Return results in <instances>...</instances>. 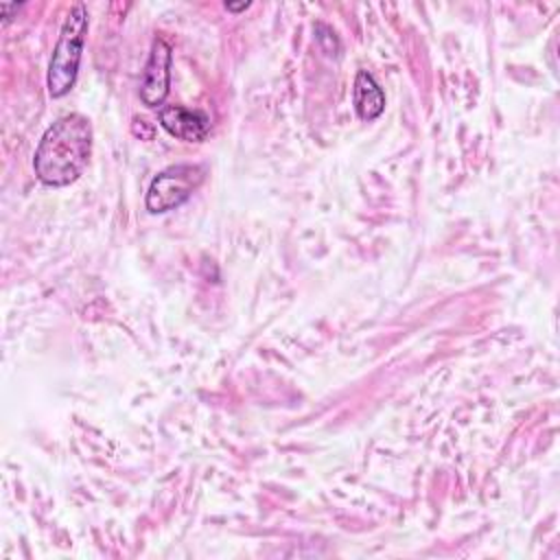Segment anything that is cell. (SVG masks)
I'll return each instance as SVG.
<instances>
[{
    "label": "cell",
    "instance_id": "7",
    "mask_svg": "<svg viewBox=\"0 0 560 560\" xmlns=\"http://www.w3.org/2000/svg\"><path fill=\"white\" fill-rule=\"evenodd\" d=\"M247 7H249V2H238V4L225 2V9H230V11H243V9H247Z\"/></svg>",
    "mask_w": 560,
    "mask_h": 560
},
{
    "label": "cell",
    "instance_id": "1",
    "mask_svg": "<svg viewBox=\"0 0 560 560\" xmlns=\"http://www.w3.org/2000/svg\"><path fill=\"white\" fill-rule=\"evenodd\" d=\"M92 153V125L81 114L57 118L42 136L33 168L42 184L61 188L81 177Z\"/></svg>",
    "mask_w": 560,
    "mask_h": 560
},
{
    "label": "cell",
    "instance_id": "4",
    "mask_svg": "<svg viewBox=\"0 0 560 560\" xmlns=\"http://www.w3.org/2000/svg\"><path fill=\"white\" fill-rule=\"evenodd\" d=\"M168 85H171V46L162 39L155 37L151 44V55L142 72V83H140V98L149 107H158L164 103L168 96Z\"/></svg>",
    "mask_w": 560,
    "mask_h": 560
},
{
    "label": "cell",
    "instance_id": "2",
    "mask_svg": "<svg viewBox=\"0 0 560 560\" xmlns=\"http://www.w3.org/2000/svg\"><path fill=\"white\" fill-rule=\"evenodd\" d=\"M85 33H88V9L83 2H77L66 15V22L61 26L59 39L55 44V50L48 63L46 85L52 98H61L72 90L77 81L79 63H81Z\"/></svg>",
    "mask_w": 560,
    "mask_h": 560
},
{
    "label": "cell",
    "instance_id": "5",
    "mask_svg": "<svg viewBox=\"0 0 560 560\" xmlns=\"http://www.w3.org/2000/svg\"><path fill=\"white\" fill-rule=\"evenodd\" d=\"M160 125L175 138L186 142H201L210 133V116L199 109L171 105L160 112Z\"/></svg>",
    "mask_w": 560,
    "mask_h": 560
},
{
    "label": "cell",
    "instance_id": "3",
    "mask_svg": "<svg viewBox=\"0 0 560 560\" xmlns=\"http://www.w3.org/2000/svg\"><path fill=\"white\" fill-rule=\"evenodd\" d=\"M206 179V168L199 164H173L158 173L147 192L149 212H168L182 206Z\"/></svg>",
    "mask_w": 560,
    "mask_h": 560
},
{
    "label": "cell",
    "instance_id": "6",
    "mask_svg": "<svg viewBox=\"0 0 560 560\" xmlns=\"http://www.w3.org/2000/svg\"><path fill=\"white\" fill-rule=\"evenodd\" d=\"M352 103H354L359 118H363V120H374L385 109V94H383L381 85L374 81V77L365 70H359L354 77Z\"/></svg>",
    "mask_w": 560,
    "mask_h": 560
}]
</instances>
